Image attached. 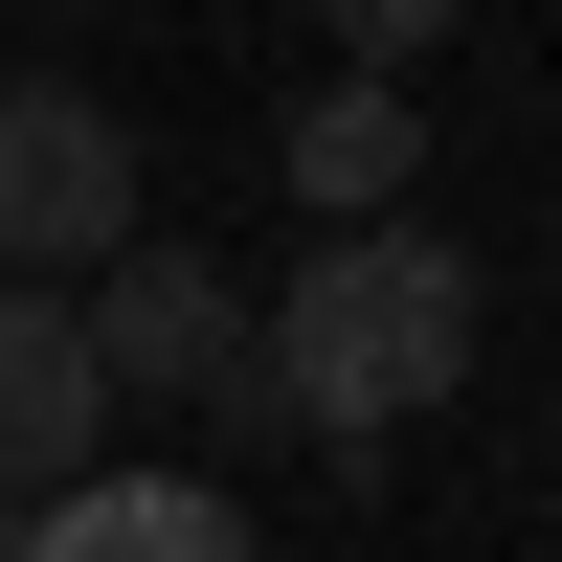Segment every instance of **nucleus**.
I'll use <instances>...</instances> for the list:
<instances>
[{
	"label": "nucleus",
	"mask_w": 562,
	"mask_h": 562,
	"mask_svg": "<svg viewBox=\"0 0 562 562\" xmlns=\"http://www.w3.org/2000/svg\"><path fill=\"white\" fill-rule=\"evenodd\" d=\"M248 338H270V405H293L315 450H383V428H428V405L473 383V248H450V225H338Z\"/></svg>",
	"instance_id": "obj_1"
},
{
	"label": "nucleus",
	"mask_w": 562,
	"mask_h": 562,
	"mask_svg": "<svg viewBox=\"0 0 562 562\" xmlns=\"http://www.w3.org/2000/svg\"><path fill=\"white\" fill-rule=\"evenodd\" d=\"M90 428H113V383H90L68 293H0V518H45V495L90 473Z\"/></svg>",
	"instance_id": "obj_4"
},
{
	"label": "nucleus",
	"mask_w": 562,
	"mask_h": 562,
	"mask_svg": "<svg viewBox=\"0 0 562 562\" xmlns=\"http://www.w3.org/2000/svg\"><path fill=\"white\" fill-rule=\"evenodd\" d=\"M405 158H428V113H405V90H315V113H293V203L315 225H405Z\"/></svg>",
	"instance_id": "obj_6"
},
{
	"label": "nucleus",
	"mask_w": 562,
	"mask_h": 562,
	"mask_svg": "<svg viewBox=\"0 0 562 562\" xmlns=\"http://www.w3.org/2000/svg\"><path fill=\"white\" fill-rule=\"evenodd\" d=\"M0 562H23V518H0Z\"/></svg>",
	"instance_id": "obj_8"
},
{
	"label": "nucleus",
	"mask_w": 562,
	"mask_h": 562,
	"mask_svg": "<svg viewBox=\"0 0 562 562\" xmlns=\"http://www.w3.org/2000/svg\"><path fill=\"white\" fill-rule=\"evenodd\" d=\"M113 248H135V135H113V90L0 68V293H90Z\"/></svg>",
	"instance_id": "obj_3"
},
{
	"label": "nucleus",
	"mask_w": 562,
	"mask_h": 562,
	"mask_svg": "<svg viewBox=\"0 0 562 562\" xmlns=\"http://www.w3.org/2000/svg\"><path fill=\"white\" fill-rule=\"evenodd\" d=\"M23 562H248V495H225V473H113V450H90V473L23 518Z\"/></svg>",
	"instance_id": "obj_5"
},
{
	"label": "nucleus",
	"mask_w": 562,
	"mask_h": 562,
	"mask_svg": "<svg viewBox=\"0 0 562 562\" xmlns=\"http://www.w3.org/2000/svg\"><path fill=\"white\" fill-rule=\"evenodd\" d=\"M68 338H90V383H113V405H203L225 450H270V428H293V405H270V338H248V293H225L203 248H158V225H135V248L68 293Z\"/></svg>",
	"instance_id": "obj_2"
},
{
	"label": "nucleus",
	"mask_w": 562,
	"mask_h": 562,
	"mask_svg": "<svg viewBox=\"0 0 562 562\" xmlns=\"http://www.w3.org/2000/svg\"><path fill=\"white\" fill-rule=\"evenodd\" d=\"M315 23H338V68H360V90H405L450 23H473V0H315Z\"/></svg>",
	"instance_id": "obj_7"
}]
</instances>
